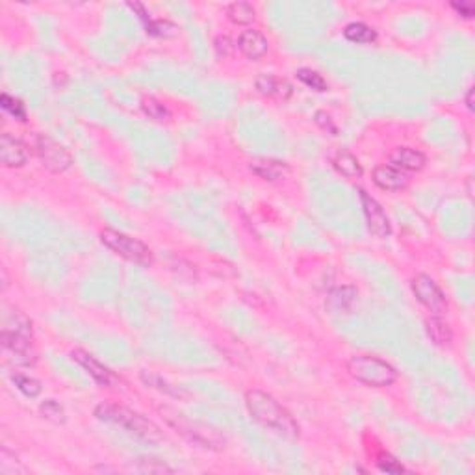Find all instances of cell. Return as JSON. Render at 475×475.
I'll return each instance as SVG.
<instances>
[{
    "label": "cell",
    "instance_id": "9a60e30c",
    "mask_svg": "<svg viewBox=\"0 0 475 475\" xmlns=\"http://www.w3.org/2000/svg\"><path fill=\"white\" fill-rule=\"evenodd\" d=\"M249 169L256 177H260L262 180H267V182H275V180L284 179L290 173V167H288L286 162L273 158L253 160L249 164Z\"/></svg>",
    "mask_w": 475,
    "mask_h": 475
},
{
    "label": "cell",
    "instance_id": "4316f807",
    "mask_svg": "<svg viewBox=\"0 0 475 475\" xmlns=\"http://www.w3.org/2000/svg\"><path fill=\"white\" fill-rule=\"evenodd\" d=\"M0 106L4 108L6 112L10 113L11 118H15L17 121H26V110L25 104L15 97H10L8 93H2L0 97Z\"/></svg>",
    "mask_w": 475,
    "mask_h": 475
},
{
    "label": "cell",
    "instance_id": "e0dca14e",
    "mask_svg": "<svg viewBox=\"0 0 475 475\" xmlns=\"http://www.w3.org/2000/svg\"><path fill=\"white\" fill-rule=\"evenodd\" d=\"M357 297H358L357 288L346 284V286H340L336 288V290L331 291V296L327 297V307L331 308L332 312H338V314L349 312L353 308V305H355V301H357Z\"/></svg>",
    "mask_w": 475,
    "mask_h": 475
},
{
    "label": "cell",
    "instance_id": "52a82bcc",
    "mask_svg": "<svg viewBox=\"0 0 475 475\" xmlns=\"http://www.w3.org/2000/svg\"><path fill=\"white\" fill-rule=\"evenodd\" d=\"M412 293L416 296L422 305L433 314V316L444 317L448 314V299H445L444 291L440 290V286L425 273H419L412 279Z\"/></svg>",
    "mask_w": 475,
    "mask_h": 475
},
{
    "label": "cell",
    "instance_id": "8992f818",
    "mask_svg": "<svg viewBox=\"0 0 475 475\" xmlns=\"http://www.w3.org/2000/svg\"><path fill=\"white\" fill-rule=\"evenodd\" d=\"M34 148L37 158L42 160L43 167L51 173H63L72 165L71 153L46 134H37L34 139Z\"/></svg>",
    "mask_w": 475,
    "mask_h": 475
},
{
    "label": "cell",
    "instance_id": "7c38bea8",
    "mask_svg": "<svg viewBox=\"0 0 475 475\" xmlns=\"http://www.w3.org/2000/svg\"><path fill=\"white\" fill-rule=\"evenodd\" d=\"M238 49H240V52L247 60L256 62V60L266 56L270 43H267V37L262 32L255 30V28H247L238 37Z\"/></svg>",
    "mask_w": 475,
    "mask_h": 475
},
{
    "label": "cell",
    "instance_id": "277c9868",
    "mask_svg": "<svg viewBox=\"0 0 475 475\" xmlns=\"http://www.w3.org/2000/svg\"><path fill=\"white\" fill-rule=\"evenodd\" d=\"M348 372L358 383L372 388H386L395 383L398 372L392 364L373 355H355L348 360Z\"/></svg>",
    "mask_w": 475,
    "mask_h": 475
},
{
    "label": "cell",
    "instance_id": "f1b7e54d",
    "mask_svg": "<svg viewBox=\"0 0 475 475\" xmlns=\"http://www.w3.org/2000/svg\"><path fill=\"white\" fill-rule=\"evenodd\" d=\"M136 470L144 471V474H171L173 468L165 464L164 460L139 459L138 464H136Z\"/></svg>",
    "mask_w": 475,
    "mask_h": 475
},
{
    "label": "cell",
    "instance_id": "cb8c5ba5",
    "mask_svg": "<svg viewBox=\"0 0 475 475\" xmlns=\"http://www.w3.org/2000/svg\"><path fill=\"white\" fill-rule=\"evenodd\" d=\"M39 412L45 419L52 422V424H63L65 422V410L58 401L54 399H45L42 405H39Z\"/></svg>",
    "mask_w": 475,
    "mask_h": 475
},
{
    "label": "cell",
    "instance_id": "3957f363",
    "mask_svg": "<svg viewBox=\"0 0 475 475\" xmlns=\"http://www.w3.org/2000/svg\"><path fill=\"white\" fill-rule=\"evenodd\" d=\"M162 416L167 422V425H171L177 433L182 434L191 444L212 451H220L225 448V438L212 425L197 422V419L186 418L184 414L177 412L173 409H167V407L162 409Z\"/></svg>",
    "mask_w": 475,
    "mask_h": 475
},
{
    "label": "cell",
    "instance_id": "d6a6232c",
    "mask_svg": "<svg viewBox=\"0 0 475 475\" xmlns=\"http://www.w3.org/2000/svg\"><path fill=\"white\" fill-rule=\"evenodd\" d=\"M451 8H453V10L457 11L460 17H464V19H471V17H474V13H475L474 6L468 4V2H453V4H451Z\"/></svg>",
    "mask_w": 475,
    "mask_h": 475
},
{
    "label": "cell",
    "instance_id": "ba28073f",
    "mask_svg": "<svg viewBox=\"0 0 475 475\" xmlns=\"http://www.w3.org/2000/svg\"><path fill=\"white\" fill-rule=\"evenodd\" d=\"M2 346L6 353H10L13 362L19 366H32L36 362V348L32 340V332L11 331V329H2Z\"/></svg>",
    "mask_w": 475,
    "mask_h": 475
},
{
    "label": "cell",
    "instance_id": "4dcf8cb0",
    "mask_svg": "<svg viewBox=\"0 0 475 475\" xmlns=\"http://www.w3.org/2000/svg\"><path fill=\"white\" fill-rule=\"evenodd\" d=\"M214 46H215V51H217V54H220V56H230V54H232V51H234V45H232V42H230L227 36L215 37Z\"/></svg>",
    "mask_w": 475,
    "mask_h": 475
},
{
    "label": "cell",
    "instance_id": "484cf974",
    "mask_svg": "<svg viewBox=\"0 0 475 475\" xmlns=\"http://www.w3.org/2000/svg\"><path fill=\"white\" fill-rule=\"evenodd\" d=\"M141 110L145 112V115H148V118L154 119V121H165V119H169V115H171L167 108L160 103V101H156L154 97L144 99Z\"/></svg>",
    "mask_w": 475,
    "mask_h": 475
},
{
    "label": "cell",
    "instance_id": "83f0119b",
    "mask_svg": "<svg viewBox=\"0 0 475 475\" xmlns=\"http://www.w3.org/2000/svg\"><path fill=\"white\" fill-rule=\"evenodd\" d=\"M141 381H144L147 386H153V388H158L160 392H165V393H171V395H175V398H180V390H175L171 384H167L164 381V379L160 377V375H156V373H151V372H144L141 373Z\"/></svg>",
    "mask_w": 475,
    "mask_h": 475
},
{
    "label": "cell",
    "instance_id": "603a6c76",
    "mask_svg": "<svg viewBox=\"0 0 475 475\" xmlns=\"http://www.w3.org/2000/svg\"><path fill=\"white\" fill-rule=\"evenodd\" d=\"M297 78H299L305 86L314 89V91H327L329 89L327 80H325L319 72L312 71V69H307V67H303V69L297 71Z\"/></svg>",
    "mask_w": 475,
    "mask_h": 475
},
{
    "label": "cell",
    "instance_id": "5bb4252c",
    "mask_svg": "<svg viewBox=\"0 0 475 475\" xmlns=\"http://www.w3.org/2000/svg\"><path fill=\"white\" fill-rule=\"evenodd\" d=\"M373 182L384 191H398L409 184V177L403 171L386 164L373 169Z\"/></svg>",
    "mask_w": 475,
    "mask_h": 475
},
{
    "label": "cell",
    "instance_id": "6da1fadb",
    "mask_svg": "<svg viewBox=\"0 0 475 475\" xmlns=\"http://www.w3.org/2000/svg\"><path fill=\"white\" fill-rule=\"evenodd\" d=\"M246 405L251 418L258 422L262 427L275 431L288 440L299 438V424L271 393L249 390L246 393Z\"/></svg>",
    "mask_w": 475,
    "mask_h": 475
},
{
    "label": "cell",
    "instance_id": "d6986e66",
    "mask_svg": "<svg viewBox=\"0 0 475 475\" xmlns=\"http://www.w3.org/2000/svg\"><path fill=\"white\" fill-rule=\"evenodd\" d=\"M332 165L336 169L338 173L348 177V179H360L362 177V165L357 160V156H353L348 151H340V153L334 154L332 158Z\"/></svg>",
    "mask_w": 475,
    "mask_h": 475
},
{
    "label": "cell",
    "instance_id": "ffe728a7",
    "mask_svg": "<svg viewBox=\"0 0 475 475\" xmlns=\"http://www.w3.org/2000/svg\"><path fill=\"white\" fill-rule=\"evenodd\" d=\"M227 17H229L230 23H234V25L246 26L255 21L256 11L255 8H253V4L240 0V2H232V4L227 8Z\"/></svg>",
    "mask_w": 475,
    "mask_h": 475
},
{
    "label": "cell",
    "instance_id": "2e32d148",
    "mask_svg": "<svg viewBox=\"0 0 475 475\" xmlns=\"http://www.w3.org/2000/svg\"><path fill=\"white\" fill-rule=\"evenodd\" d=\"M256 89L266 95V97H277L286 101L291 95V84L288 82L286 78H279L275 75H260L256 78Z\"/></svg>",
    "mask_w": 475,
    "mask_h": 475
},
{
    "label": "cell",
    "instance_id": "7a4b0ae2",
    "mask_svg": "<svg viewBox=\"0 0 475 475\" xmlns=\"http://www.w3.org/2000/svg\"><path fill=\"white\" fill-rule=\"evenodd\" d=\"M95 416H97L101 422L123 427L128 433L136 434L138 438L145 440V442H151V444H156V442H162V440H164V434H162L158 425L145 418V416H141V414L127 409V407L103 403L95 409Z\"/></svg>",
    "mask_w": 475,
    "mask_h": 475
},
{
    "label": "cell",
    "instance_id": "f546056e",
    "mask_svg": "<svg viewBox=\"0 0 475 475\" xmlns=\"http://www.w3.org/2000/svg\"><path fill=\"white\" fill-rule=\"evenodd\" d=\"M377 464H379V470L386 471V474H401V471L405 470L403 466L399 464L398 460L393 459L392 455H388V453L379 455Z\"/></svg>",
    "mask_w": 475,
    "mask_h": 475
},
{
    "label": "cell",
    "instance_id": "d4e9b609",
    "mask_svg": "<svg viewBox=\"0 0 475 475\" xmlns=\"http://www.w3.org/2000/svg\"><path fill=\"white\" fill-rule=\"evenodd\" d=\"M145 28H147V34L158 37H175L179 34V26L173 25L171 21H165V19L148 21L147 25H145Z\"/></svg>",
    "mask_w": 475,
    "mask_h": 475
},
{
    "label": "cell",
    "instance_id": "9c48e42d",
    "mask_svg": "<svg viewBox=\"0 0 475 475\" xmlns=\"http://www.w3.org/2000/svg\"><path fill=\"white\" fill-rule=\"evenodd\" d=\"M358 195H360L364 217H366L369 232L377 238H388L392 234V225H390L388 215H386L383 206L379 205L377 201L373 199L372 195L366 194L364 189H358Z\"/></svg>",
    "mask_w": 475,
    "mask_h": 475
},
{
    "label": "cell",
    "instance_id": "ac0fdd59",
    "mask_svg": "<svg viewBox=\"0 0 475 475\" xmlns=\"http://www.w3.org/2000/svg\"><path fill=\"white\" fill-rule=\"evenodd\" d=\"M425 329H427V334L433 340L438 348H448L453 340V332H451L450 325L445 322L444 317L433 316L425 322Z\"/></svg>",
    "mask_w": 475,
    "mask_h": 475
},
{
    "label": "cell",
    "instance_id": "44dd1931",
    "mask_svg": "<svg viewBox=\"0 0 475 475\" xmlns=\"http://www.w3.org/2000/svg\"><path fill=\"white\" fill-rule=\"evenodd\" d=\"M343 36L351 43H373L377 39V34L372 26L364 23H351L343 28Z\"/></svg>",
    "mask_w": 475,
    "mask_h": 475
},
{
    "label": "cell",
    "instance_id": "5b68a950",
    "mask_svg": "<svg viewBox=\"0 0 475 475\" xmlns=\"http://www.w3.org/2000/svg\"><path fill=\"white\" fill-rule=\"evenodd\" d=\"M101 241L115 255L128 262L139 264V266H151L154 260L153 251L148 249L144 241L125 234V232H119V230L104 229L101 232Z\"/></svg>",
    "mask_w": 475,
    "mask_h": 475
},
{
    "label": "cell",
    "instance_id": "e575fe53",
    "mask_svg": "<svg viewBox=\"0 0 475 475\" xmlns=\"http://www.w3.org/2000/svg\"><path fill=\"white\" fill-rule=\"evenodd\" d=\"M466 108H468L470 112H474V87H470L468 93H466Z\"/></svg>",
    "mask_w": 475,
    "mask_h": 475
},
{
    "label": "cell",
    "instance_id": "836d02e7",
    "mask_svg": "<svg viewBox=\"0 0 475 475\" xmlns=\"http://www.w3.org/2000/svg\"><path fill=\"white\" fill-rule=\"evenodd\" d=\"M128 8H130L132 11H138V17L145 23V25L151 21V19H148V15H147V10L144 8V4H139V2H134V4H132V2H130V4H128Z\"/></svg>",
    "mask_w": 475,
    "mask_h": 475
},
{
    "label": "cell",
    "instance_id": "30bf717a",
    "mask_svg": "<svg viewBox=\"0 0 475 475\" xmlns=\"http://www.w3.org/2000/svg\"><path fill=\"white\" fill-rule=\"evenodd\" d=\"M71 357L72 360H77V362L80 364L93 379H95V383L104 386V388H115L119 384V379L115 377V373L110 368H106L103 362H99L91 353L84 351V349H75V351L71 353Z\"/></svg>",
    "mask_w": 475,
    "mask_h": 475
},
{
    "label": "cell",
    "instance_id": "8fae6325",
    "mask_svg": "<svg viewBox=\"0 0 475 475\" xmlns=\"http://www.w3.org/2000/svg\"><path fill=\"white\" fill-rule=\"evenodd\" d=\"M30 158V148L23 139L11 136V134H2L0 138V160L6 167H23Z\"/></svg>",
    "mask_w": 475,
    "mask_h": 475
},
{
    "label": "cell",
    "instance_id": "7402d4cb",
    "mask_svg": "<svg viewBox=\"0 0 475 475\" xmlns=\"http://www.w3.org/2000/svg\"><path fill=\"white\" fill-rule=\"evenodd\" d=\"M11 381L17 386L19 392H23L26 398H37L42 393L43 386L37 379L30 377V375H25V373H13L11 375Z\"/></svg>",
    "mask_w": 475,
    "mask_h": 475
},
{
    "label": "cell",
    "instance_id": "4fadbf2b",
    "mask_svg": "<svg viewBox=\"0 0 475 475\" xmlns=\"http://www.w3.org/2000/svg\"><path fill=\"white\" fill-rule=\"evenodd\" d=\"M388 165L399 171H422L425 167V154L410 147L393 148L388 156Z\"/></svg>",
    "mask_w": 475,
    "mask_h": 475
},
{
    "label": "cell",
    "instance_id": "1f68e13d",
    "mask_svg": "<svg viewBox=\"0 0 475 475\" xmlns=\"http://www.w3.org/2000/svg\"><path fill=\"white\" fill-rule=\"evenodd\" d=\"M316 123L319 125V127L323 128V130H327V132H331L332 136H336L338 134V128L332 125V119L329 118L327 113L325 112H316Z\"/></svg>",
    "mask_w": 475,
    "mask_h": 475
}]
</instances>
